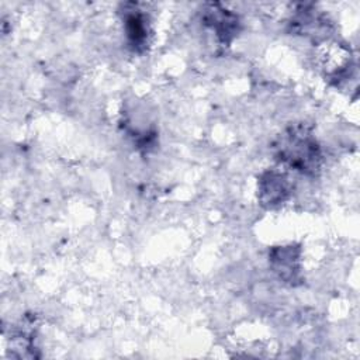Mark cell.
<instances>
[{
  "label": "cell",
  "instance_id": "1",
  "mask_svg": "<svg viewBox=\"0 0 360 360\" xmlns=\"http://www.w3.org/2000/svg\"><path fill=\"white\" fill-rule=\"evenodd\" d=\"M277 159L292 170L307 176L318 174L322 163L319 145L302 125L291 127L274 143Z\"/></svg>",
  "mask_w": 360,
  "mask_h": 360
},
{
  "label": "cell",
  "instance_id": "2",
  "mask_svg": "<svg viewBox=\"0 0 360 360\" xmlns=\"http://www.w3.org/2000/svg\"><path fill=\"white\" fill-rule=\"evenodd\" d=\"M204 22L210 27L222 44H229L239 30L238 15L221 7L219 4H210L204 13Z\"/></svg>",
  "mask_w": 360,
  "mask_h": 360
},
{
  "label": "cell",
  "instance_id": "3",
  "mask_svg": "<svg viewBox=\"0 0 360 360\" xmlns=\"http://www.w3.org/2000/svg\"><path fill=\"white\" fill-rule=\"evenodd\" d=\"M122 11H124V15H122L124 30H125L129 45L135 51L143 49L148 44V37H149V25H148L146 15L134 3L124 4Z\"/></svg>",
  "mask_w": 360,
  "mask_h": 360
},
{
  "label": "cell",
  "instance_id": "4",
  "mask_svg": "<svg viewBox=\"0 0 360 360\" xmlns=\"http://www.w3.org/2000/svg\"><path fill=\"white\" fill-rule=\"evenodd\" d=\"M290 194L288 179L276 170L266 172L259 181V198L263 205L274 207L285 201Z\"/></svg>",
  "mask_w": 360,
  "mask_h": 360
},
{
  "label": "cell",
  "instance_id": "5",
  "mask_svg": "<svg viewBox=\"0 0 360 360\" xmlns=\"http://www.w3.org/2000/svg\"><path fill=\"white\" fill-rule=\"evenodd\" d=\"M319 59L325 75L335 80H340L350 66V52L339 44H332L330 46L322 48L319 52Z\"/></svg>",
  "mask_w": 360,
  "mask_h": 360
},
{
  "label": "cell",
  "instance_id": "6",
  "mask_svg": "<svg viewBox=\"0 0 360 360\" xmlns=\"http://www.w3.org/2000/svg\"><path fill=\"white\" fill-rule=\"evenodd\" d=\"M298 249L292 246H283L277 248L271 252L270 260L273 263L274 271L278 273V276L287 281L295 280L298 274Z\"/></svg>",
  "mask_w": 360,
  "mask_h": 360
}]
</instances>
